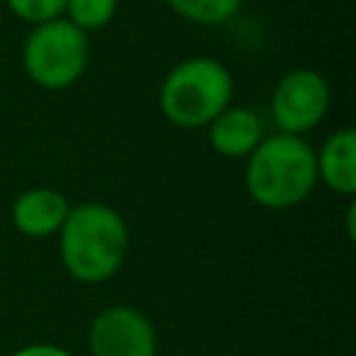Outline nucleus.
<instances>
[{
	"instance_id": "6",
	"label": "nucleus",
	"mask_w": 356,
	"mask_h": 356,
	"mask_svg": "<svg viewBox=\"0 0 356 356\" xmlns=\"http://www.w3.org/2000/svg\"><path fill=\"white\" fill-rule=\"evenodd\" d=\"M86 348L92 356H156L159 334L142 309L114 303L92 317L86 328Z\"/></svg>"
},
{
	"instance_id": "13",
	"label": "nucleus",
	"mask_w": 356,
	"mask_h": 356,
	"mask_svg": "<svg viewBox=\"0 0 356 356\" xmlns=\"http://www.w3.org/2000/svg\"><path fill=\"white\" fill-rule=\"evenodd\" d=\"M11 356H72V353L58 348V345H53V342H31V345L17 348Z\"/></svg>"
},
{
	"instance_id": "3",
	"label": "nucleus",
	"mask_w": 356,
	"mask_h": 356,
	"mask_svg": "<svg viewBox=\"0 0 356 356\" xmlns=\"http://www.w3.org/2000/svg\"><path fill=\"white\" fill-rule=\"evenodd\" d=\"M234 100V75L214 56H189L167 70L159 86V111L184 131L206 128Z\"/></svg>"
},
{
	"instance_id": "2",
	"label": "nucleus",
	"mask_w": 356,
	"mask_h": 356,
	"mask_svg": "<svg viewBox=\"0 0 356 356\" xmlns=\"http://www.w3.org/2000/svg\"><path fill=\"white\" fill-rule=\"evenodd\" d=\"M314 186V147L306 142V136L270 134L245 159V189L261 209H295L312 197Z\"/></svg>"
},
{
	"instance_id": "10",
	"label": "nucleus",
	"mask_w": 356,
	"mask_h": 356,
	"mask_svg": "<svg viewBox=\"0 0 356 356\" xmlns=\"http://www.w3.org/2000/svg\"><path fill=\"white\" fill-rule=\"evenodd\" d=\"M245 0H164V6L184 22L200 28H217L231 22L242 11Z\"/></svg>"
},
{
	"instance_id": "7",
	"label": "nucleus",
	"mask_w": 356,
	"mask_h": 356,
	"mask_svg": "<svg viewBox=\"0 0 356 356\" xmlns=\"http://www.w3.org/2000/svg\"><path fill=\"white\" fill-rule=\"evenodd\" d=\"M67 211L70 200L64 192L53 186H31L19 192L11 203V225L28 239H44L58 234Z\"/></svg>"
},
{
	"instance_id": "5",
	"label": "nucleus",
	"mask_w": 356,
	"mask_h": 356,
	"mask_svg": "<svg viewBox=\"0 0 356 356\" xmlns=\"http://www.w3.org/2000/svg\"><path fill=\"white\" fill-rule=\"evenodd\" d=\"M331 108V86L323 72L312 67L286 70L270 95V117L278 134L303 136L314 131Z\"/></svg>"
},
{
	"instance_id": "8",
	"label": "nucleus",
	"mask_w": 356,
	"mask_h": 356,
	"mask_svg": "<svg viewBox=\"0 0 356 356\" xmlns=\"http://www.w3.org/2000/svg\"><path fill=\"white\" fill-rule=\"evenodd\" d=\"M209 147L222 159H248L264 139V122L250 106H225L206 125Z\"/></svg>"
},
{
	"instance_id": "9",
	"label": "nucleus",
	"mask_w": 356,
	"mask_h": 356,
	"mask_svg": "<svg viewBox=\"0 0 356 356\" xmlns=\"http://www.w3.org/2000/svg\"><path fill=\"white\" fill-rule=\"evenodd\" d=\"M317 184L325 189L350 197L356 192V131L339 128L314 150Z\"/></svg>"
},
{
	"instance_id": "12",
	"label": "nucleus",
	"mask_w": 356,
	"mask_h": 356,
	"mask_svg": "<svg viewBox=\"0 0 356 356\" xmlns=\"http://www.w3.org/2000/svg\"><path fill=\"white\" fill-rule=\"evenodd\" d=\"M3 3L17 19L28 22V25H39V22L64 17V0H3Z\"/></svg>"
},
{
	"instance_id": "11",
	"label": "nucleus",
	"mask_w": 356,
	"mask_h": 356,
	"mask_svg": "<svg viewBox=\"0 0 356 356\" xmlns=\"http://www.w3.org/2000/svg\"><path fill=\"white\" fill-rule=\"evenodd\" d=\"M120 8V0H64V19L83 33L106 28Z\"/></svg>"
},
{
	"instance_id": "4",
	"label": "nucleus",
	"mask_w": 356,
	"mask_h": 356,
	"mask_svg": "<svg viewBox=\"0 0 356 356\" xmlns=\"http://www.w3.org/2000/svg\"><path fill=\"white\" fill-rule=\"evenodd\" d=\"M22 70L39 89L61 92L75 86L89 67V33L70 19L56 17L31 31L22 39Z\"/></svg>"
},
{
	"instance_id": "1",
	"label": "nucleus",
	"mask_w": 356,
	"mask_h": 356,
	"mask_svg": "<svg viewBox=\"0 0 356 356\" xmlns=\"http://www.w3.org/2000/svg\"><path fill=\"white\" fill-rule=\"evenodd\" d=\"M131 231L125 217L100 200L70 206L58 228V259L78 284H103L128 259Z\"/></svg>"
}]
</instances>
